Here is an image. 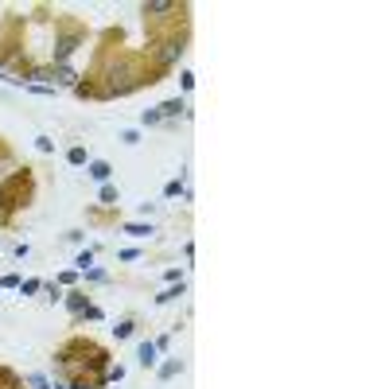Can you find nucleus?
Instances as JSON below:
<instances>
[{
    "label": "nucleus",
    "instance_id": "20",
    "mask_svg": "<svg viewBox=\"0 0 389 389\" xmlns=\"http://www.w3.org/2000/svg\"><path fill=\"white\" fill-rule=\"evenodd\" d=\"M27 381H32L35 389H51V385H47V378H39V374H32V378H27Z\"/></svg>",
    "mask_w": 389,
    "mask_h": 389
},
{
    "label": "nucleus",
    "instance_id": "6",
    "mask_svg": "<svg viewBox=\"0 0 389 389\" xmlns=\"http://www.w3.org/2000/svg\"><path fill=\"white\" fill-rule=\"evenodd\" d=\"M70 51H74V39H58V47H55V58L63 63V58L70 55Z\"/></svg>",
    "mask_w": 389,
    "mask_h": 389
},
{
    "label": "nucleus",
    "instance_id": "12",
    "mask_svg": "<svg viewBox=\"0 0 389 389\" xmlns=\"http://www.w3.org/2000/svg\"><path fill=\"white\" fill-rule=\"evenodd\" d=\"M179 374V362H164V366H160V378H175Z\"/></svg>",
    "mask_w": 389,
    "mask_h": 389
},
{
    "label": "nucleus",
    "instance_id": "5",
    "mask_svg": "<svg viewBox=\"0 0 389 389\" xmlns=\"http://www.w3.org/2000/svg\"><path fill=\"white\" fill-rule=\"evenodd\" d=\"M125 233H133V237H148V233H152V226H144V222H129V226H125Z\"/></svg>",
    "mask_w": 389,
    "mask_h": 389
},
{
    "label": "nucleus",
    "instance_id": "8",
    "mask_svg": "<svg viewBox=\"0 0 389 389\" xmlns=\"http://www.w3.org/2000/svg\"><path fill=\"white\" fill-rule=\"evenodd\" d=\"M175 4L171 0H152V4H144V12H171Z\"/></svg>",
    "mask_w": 389,
    "mask_h": 389
},
{
    "label": "nucleus",
    "instance_id": "1",
    "mask_svg": "<svg viewBox=\"0 0 389 389\" xmlns=\"http://www.w3.org/2000/svg\"><path fill=\"white\" fill-rule=\"evenodd\" d=\"M89 175L98 179V183H105V179H109V175H113V167H109V164H105V160H94V164H89Z\"/></svg>",
    "mask_w": 389,
    "mask_h": 389
},
{
    "label": "nucleus",
    "instance_id": "14",
    "mask_svg": "<svg viewBox=\"0 0 389 389\" xmlns=\"http://www.w3.org/2000/svg\"><path fill=\"white\" fill-rule=\"evenodd\" d=\"M35 82H39V86H43V82H55V70H35Z\"/></svg>",
    "mask_w": 389,
    "mask_h": 389
},
{
    "label": "nucleus",
    "instance_id": "19",
    "mask_svg": "<svg viewBox=\"0 0 389 389\" xmlns=\"http://www.w3.org/2000/svg\"><path fill=\"white\" fill-rule=\"evenodd\" d=\"M160 121V109H144V125H156Z\"/></svg>",
    "mask_w": 389,
    "mask_h": 389
},
{
    "label": "nucleus",
    "instance_id": "4",
    "mask_svg": "<svg viewBox=\"0 0 389 389\" xmlns=\"http://www.w3.org/2000/svg\"><path fill=\"white\" fill-rule=\"evenodd\" d=\"M183 296V280H179V288H167V292H160L156 296V304H171V300H179Z\"/></svg>",
    "mask_w": 389,
    "mask_h": 389
},
{
    "label": "nucleus",
    "instance_id": "11",
    "mask_svg": "<svg viewBox=\"0 0 389 389\" xmlns=\"http://www.w3.org/2000/svg\"><path fill=\"white\" fill-rule=\"evenodd\" d=\"M164 195H167V199H175V195H183V183H179V179H171V183L164 187Z\"/></svg>",
    "mask_w": 389,
    "mask_h": 389
},
{
    "label": "nucleus",
    "instance_id": "7",
    "mask_svg": "<svg viewBox=\"0 0 389 389\" xmlns=\"http://www.w3.org/2000/svg\"><path fill=\"white\" fill-rule=\"evenodd\" d=\"M67 160H70L74 167H78V164H86V148H78V144H74V148L67 152Z\"/></svg>",
    "mask_w": 389,
    "mask_h": 389
},
{
    "label": "nucleus",
    "instance_id": "10",
    "mask_svg": "<svg viewBox=\"0 0 389 389\" xmlns=\"http://www.w3.org/2000/svg\"><path fill=\"white\" fill-rule=\"evenodd\" d=\"M113 335H117V339H129V335H133V319L117 323V327H113Z\"/></svg>",
    "mask_w": 389,
    "mask_h": 389
},
{
    "label": "nucleus",
    "instance_id": "9",
    "mask_svg": "<svg viewBox=\"0 0 389 389\" xmlns=\"http://www.w3.org/2000/svg\"><path fill=\"white\" fill-rule=\"evenodd\" d=\"M58 82H63V86H78V74L70 67H63V70H58Z\"/></svg>",
    "mask_w": 389,
    "mask_h": 389
},
{
    "label": "nucleus",
    "instance_id": "3",
    "mask_svg": "<svg viewBox=\"0 0 389 389\" xmlns=\"http://www.w3.org/2000/svg\"><path fill=\"white\" fill-rule=\"evenodd\" d=\"M140 366H156V343H140Z\"/></svg>",
    "mask_w": 389,
    "mask_h": 389
},
{
    "label": "nucleus",
    "instance_id": "18",
    "mask_svg": "<svg viewBox=\"0 0 389 389\" xmlns=\"http://www.w3.org/2000/svg\"><path fill=\"white\" fill-rule=\"evenodd\" d=\"M70 308H74V311H86V300H82L78 292H70Z\"/></svg>",
    "mask_w": 389,
    "mask_h": 389
},
{
    "label": "nucleus",
    "instance_id": "13",
    "mask_svg": "<svg viewBox=\"0 0 389 389\" xmlns=\"http://www.w3.org/2000/svg\"><path fill=\"white\" fill-rule=\"evenodd\" d=\"M35 148H39V152H55V144H51V136H35Z\"/></svg>",
    "mask_w": 389,
    "mask_h": 389
},
{
    "label": "nucleus",
    "instance_id": "2",
    "mask_svg": "<svg viewBox=\"0 0 389 389\" xmlns=\"http://www.w3.org/2000/svg\"><path fill=\"white\" fill-rule=\"evenodd\" d=\"M183 109H187V105H183L179 98H171V101H164V105H160V117H179Z\"/></svg>",
    "mask_w": 389,
    "mask_h": 389
},
{
    "label": "nucleus",
    "instance_id": "16",
    "mask_svg": "<svg viewBox=\"0 0 389 389\" xmlns=\"http://www.w3.org/2000/svg\"><path fill=\"white\" fill-rule=\"evenodd\" d=\"M101 202H117V187H109V183H105V187H101Z\"/></svg>",
    "mask_w": 389,
    "mask_h": 389
},
{
    "label": "nucleus",
    "instance_id": "15",
    "mask_svg": "<svg viewBox=\"0 0 389 389\" xmlns=\"http://www.w3.org/2000/svg\"><path fill=\"white\" fill-rule=\"evenodd\" d=\"M39 288H43L39 280H23V284H20V292H23V296H32V292H39Z\"/></svg>",
    "mask_w": 389,
    "mask_h": 389
},
{
    "label": "nucleus",
    "instance_id": "17",
    "mask_svg": "<svg viewBox=\"0 0 389 389\" xmlns=\"http://www.w3.org/2000/svg\"><path fill=\"white\" fill-rule=\"evenodd\" d=\"M74 265H78V268H82V273H86V268H89V265H94V253H89V249H86V253H82V257H78V261H74Z\"/></svg>",
    "mask_w": 389,
    "mask_h": 389
}]
</instances>
